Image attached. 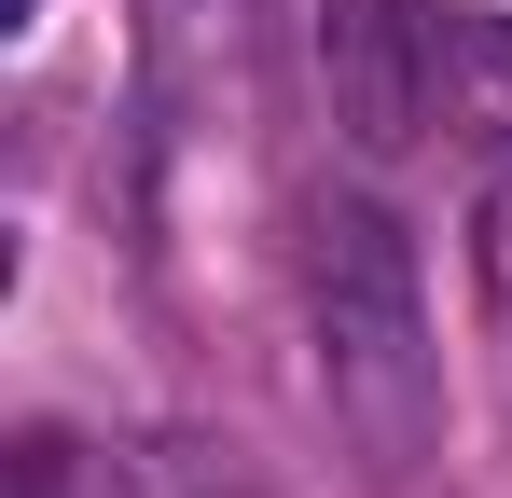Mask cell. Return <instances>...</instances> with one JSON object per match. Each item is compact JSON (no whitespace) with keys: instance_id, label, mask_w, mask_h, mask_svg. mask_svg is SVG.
Listing matches in <instances>:
<instances>
[{"instance_id":"cell-1","label":"cell","mask_w":512,"mask_h":498,"mask_svg":"<svg viewBox=\"0 0 512 498\" xmlns=\"http://www.w3.org/2000/svg\"><path fill=\"white\" fill-rule=\"evenodd\" d=\"M319 374H333V415L388 471L429 443V319H416V249L388 208L319 222Z\"/></svg>"},{"instance_id":"cell-2","label":"cell","mask_w":512,"mask_h":498,"mask_svg":"<svg viewBox=\"0 0 512 498\" xmlns=\"http://www.w3.org/2000/svg\"><path fill=\"white\" fill-rule=\"evenodd\" d=\"M319 83L360 153H402L429 125V0H319Z\"/></svg>"},{"instance_id":"cell-3","label":"cell","mask_w":512,"mask_h":498,"mask_svg":"<svg viewBox=\"0 0 512 498\" xmlns=\"http://www.w3.org/2000/svg\"><path fill=\"white\" fill-rule=\"evenodd\" d=\"M429 125L512 153V14H485V0H429Z\"/></svg>"},{"instance_id":"cell-4","label":"cell","mask_w":512,"mask_h":498,"mask_svg":"<svg viewBox=\"0 0 512 498\" xmlns=\"http://www.w3.org/2000/svg\"><path fill=\"white\" fill-rule=\"evenodd\" d=\"M14 498H153V457H97L70 429H28L14 443Z\"/></svg>"},{"instance_id":"cell-5","label":"cell","mask_w":512,"mask_h":498,"mask_svg":"<svg viewBox=\"0 0 512 498\" xmlns=\"http://www.w3.org/2000/svg\"><path fill=\"white\" fill-rule=\"evenodd\" d=\"M153 14V56H167L180 83L194 70H236V28H250V0H139Z\"/></svg>"},{"instance_id":"cell-6","label":"cell","mask_w":512,"mask_h":498,"mask_svg":"<svg viewBox=\"0 0 512 498\" xmlns=\"http://www.w3.org/2000/svg\"><path fill=\"white\" fill-rule=\"evenodd\" d=\"M471 263H485V305H499V332H512V166L485 180V208H471Z\"/></svg>"}]
</instances>
